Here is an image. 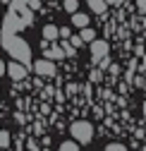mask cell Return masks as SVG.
<instances>
[{
    "instance_id": "6da1fadb",
    "label": "cell",
    "mask_w": 146,
    "mask_h": 151,
    "mask_svg": "<svg viewBox=\"0 0 146 151\" xmlns=\"http://www.w3.org/2000/svg\"><path fill=\"white\" fill-rule=\"evenodd\" d=\"M5 48L12 53L14 60H19V63H24V65L31 60V50H29L26 41H22V39H5Z\"/></svg>"
},
{
    "instance_id": "7a4b0ae2",
    "label": "cell",
    "mask_w": 146,
    "mask_h": 151,
    "mask_svg": "<svg viewBox=\"0 0 146 151\" xmlns=\"http://www.w3.org/2000/svg\"><path fill=\"white\" fill-rule=\"evenodd\" d=\"M69 134L74 137L79 144H89L91 137H94V127H91V122H86V120H77V122H72Z\"/></svg>"
},
{
    "instance_id": "3957f363",
    "label": "cell",
    "mask_w": 146,
    "mask_h": 151,
    "mask_svg": "<svg viewBox=\"0 0 146 151\" xmlns=\"http://www.w3.org/2000/svg\"><path fill=\"white\" fill-rule=\"evenodd\" d=\"M7 74H10L14 82H22V79L26 77V67H24V63H19V60L7 63Z\"/></svg>"
},
{
    "instance_id": "277c9868",
    "label": "cell",
    "mask_w": 146,
    "mask_h": 151,
    "mask_svg": "<svg viewBox=\"0 0 146 151\" xmlns=\"http://www.w3.org/2000/svg\"><path fill=\"white\" fill-rule=\"evenodd\" d=\"M34 72L41 74V77H53V74H55V65L50 63V58H46V60H36V63H34Z\"/></svg>"
},
{
    "instance_id": "5b68a950",
    "label": "cell",
    "mask_w": 146,
    "mask_h": 151,
    "mask_svg": "<svg viewBox=\"0 0 146 151\" xmlns=\"http://www.w3.org/2000/svg\"><path fill=\"white\" fill-rule=\"evenodd\" d=\"M105 55H108V43L105 41H91V58H94V63L98 60H105Z\"/></svg>"
},
{
    "instance_id": "8992f818",
    "label": "cell",
    "mask_w": 146,
    "mask_h": 151,
    "mask_svg": "<svg viewBox=\"0 0 146 151\" xmlns=\"http://www.w3.org/2000/svg\"><path fill=\"white\" fill-rule=\"evenodd\" d=\"M43 53H46V58H50V60H62L67 55L65 48H60V46H53V48L48 46V48H43Z\"/></svg>"
},
{
    "instance_id": "52a82bcc",
    "label": "cell",
    "mask_w": 146,
    "mask_h": 151,
    "mask_svg": "<svg viewBox=\"0 0 146 151\" xmlns=\"http://www.w3.org/2000/svg\"><path fill=\"white\" fill-rule=\"evenodd\" d=\"M60 36V29L55 27V24H48V27H43V39L46 41H55Z\"/></svg>"
},
{
    "instance_id": "ba28073f",
    "label": "cell",
    "mask_w": 146,
    "mask_h": 151,
    "mask_svg": "<svg viewBox=\"0 0 146 151\" xmlns=\"http://www.w3.org/2000/svg\"><path fill=\"white\" fill-rule=\"evenodd\" d=\"M105 5H108V0H89L91 12H96V14H103L105 12Z\"/></svg>"
},
{
    "instance_id": "9c48e42d",
    "label": "cell",
    "mask_w": 146,
    "mask_h": 151,
    "mask_svg": "<svg viewBox=\"0 0 146 151\" xmlns=\"http://www.w3.org/2000/svg\"><path fill=\"white\" fill-rule=\"evenodd\" d=\"M72 24L79 27V29H84V27H89V17L82 14V12H74V14H72Z\"/></svg>"
},
{
    "instance_id": "30bf717a",
    "label": "cell",
    "mask_w": 146,
    "mask_h": 151,
    "mask_svg": "<svg viewBox=\"0 0 146 151\" xmlns=\"http://www.w3.org/2000/svg\"><path fill=\"white\" fill-rule=\"evenodd\" d=\"M82 39H84L86 43H91V41L96 39V34H94V29H91V27H84V29H82Z\"/></svg>"
},
{
    "instance_id": "8fae6325",
    "label": "cell",
    "mask_w": 146,
    "mask_h": 151,
    "mask_svg": "<svg viewBox=\"0 0 146 151\" xmlns=\"http://www.w3.org/2000/svg\"><path fill=\"white\" fill-rule=\"evenodd\" d=\"M10 146V132L0 129V149H7Z\"/></svg>"
},
{
    "instance_id": "7c38bea8",
    "label": "cell",
    "mask_w": 146,
    "mask_h": 151,
    "mask_svg": "<svg viewBox=\"0 0 146 151\" xmlns=\"http://www.w3.org/2000/svg\"><path fill=\"white\" fill-rule=\"evenodd\" d=\"M77 144H79L77 139H74V142H62V144H60V151H79Z\"/></svg>"
},
{
    "instance_id": "4fadbf2b",
    "label": "cell",
    "mask_w": 146,
    "mask_h": 151,
    "mask_svg": "<svg viewBox=\"0 0 146 151\" xmlns=\"http://www.w3.org/2000/svg\"><path fill=\"white\" fill-rule=\"evenodd\" d=\"M77 7H79V3H77V0H65V10H67V12H72V14H74V12H77Z\"/></svg>"
},
{
    "instance_id": "5bb4252c",
    "label": "cell",
    "mask_w": 146,
    "mask_h": 151,
    "mask_svg": "<svg viewBox=\"0 0 146 151\" xmlns=\"http://www.w3.org/2000/svg\"><path fill=\"white\" fill-rule=\"evenodd\" d=\"M105 151H127V146H125V144L113 142V144H108V146H105Z\"/></svg>"
},
{
    "instance_id": "9a60e30c",
    "label": "cell",
    "mask_w": 146,
    "mask_h": 151,
    "mask_svg": "<svg viewBox=\"0 0 146 151\" xmlns=\"http://www.w3.org/2000/svg\"><path fill=\"white\" fill-rule=\"evenodd\" d=\"M60 36H62V39H69V36H72V31H69L67 27H62V29H60Z\"/></svg>"
},
{
    "instance_id": "2e32d148",
    "label": "cell",
    "mask_w": 146,
    "mask_h": 151,
    "mask_svg": "<svg viewBox=\"0 0 146 151\" xmlns=\"http://www.w3.org/2000/svg\"><path fill=\"white\" fill-rule=\"evenodd\" d=\"M137 7H139V12H146V0H137Z\"/></svg>"
},
{
    "instance_id": "e0dca14e",
    "label": "cell",
    "mask_w": 146,
    "mask_h": 151,
    "mask_svg": "<svg viewBox=\"0 0 146 151\" xmlns=\"http://www.w3.org/2000/svg\"><path fill=\"white\" fill-rule=\"evenodd\" d=\"M5 72H7V63H3V60H0V77H3Z\"/></svg>"
},
{
    "instance_id": "ac0fdd59",
    "label": "cell",
    "mask_w": 146,
    "mask_h": 151,
    "mask_svg": "<svg viewBox=\"0 0 146 151\" xmlns=\"http://www.w3.org/2000/svg\"><path fill=\"white\" fill-rule=\"evenodd\" d=\"M101 79V72H91V82H98Z\"/></svg>"
},
{
    "instance_id": "d6986e66",
    "label": "cell",
    "mask_w": 146,
    "mask_h": 151,
    "mask_svg": "<svg viewBox=\"0 0 146 151\" xmlns=\"http://www.w3.org/2000/svg\"><path fill=\"white\" fill-rule=\"evenodd\" d=\"M125 0H108V5H122Z\"/></svg>"
},
{
    "instance_id": "ffe728a7",
    "label": "cell",
    "mask_w": 146,
    "mask_h": 151,
    "mask_svg": "<svg viewBox=\"0 0 146 151\" xmlns=\"http://www.w3.org/2000/svg\"><path fill=\"white\" fill-rule=\"evenodd\" d=\"M144 118H146V103H144Z\"/></svg>"
},
{
    "instance_id": "44dd1931",
    "label": "cell",
    "mask_w": 146,
    "mask_h": 151,
    "mask_svg": "<svg viewBox=\"0 0 146 151\" xmlns=\"http://www.w3.org/2000/svg\"><path fill=\"white\" fill-rule=\"evenodd\" d=\"M0 3H10V0H0Z\"/></svg>"
},
{
    "instance_id": "7402d4cb",
    "label": "cell",
    "mask_w": 146,
    "mask_h": 151,
    "mask_svg": "<svg viewBox=\"0 0 146 151\" xmlns=\"http://www.w3.org/2000/svg\"><path fill=\"white\" fill-rule=\"evenodd\" d=\"M0 151H7V149H0Z\"/></svg>"
}]
</instances>
